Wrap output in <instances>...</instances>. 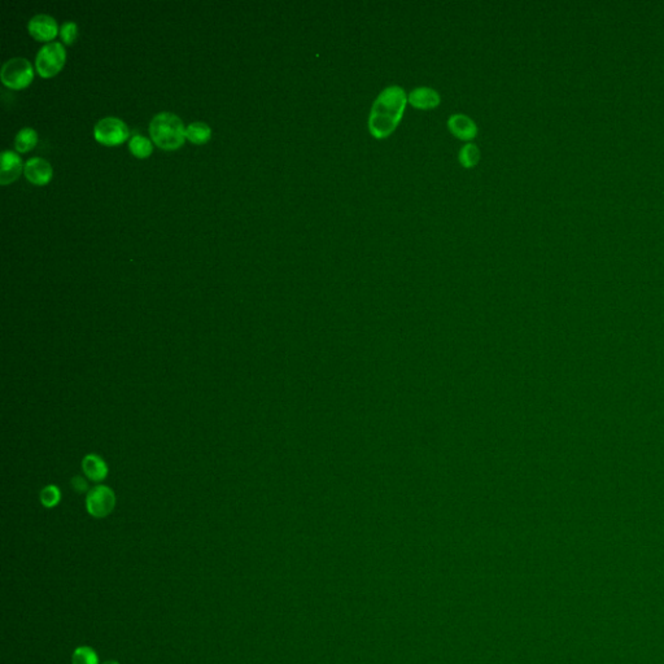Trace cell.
Segmentation results:
<instances>
[{
    "label": "cell",
    "mask_w": 664,
    "mask_h": 664,
    "mask_svg": "<svg viewBox=\"0 0 664 664\" xmlns=\"http://www.w3.org/2000/svg\"><path fill=\"white\" fill-rule=\"evenodd\" d=\"M152 140L164 150H177L186 139V128L181 118L170 113L161 112L152 118L150 123Z\"/></svg>",
    "instance_id": "2"
},
{
    "label": "cell",
    "mask_w": 664,
    "mask_h": 664,
    "mask_svg": "<svg viewBox=\"0 0 664 664\" xmlns=\"http://www.w3.org/2000/svg\"><path fill=\"white\" fill-rule=\"evenodd\" d=\"M38 142V134L31 128H24L17 133L15 139V148L19 152H28L36 147Z\"/></svg>",
    "instance_id": "14"
},
{
    "label": "cell",
    "mask_w": 664,
    "mask_h": 664,
    "mask_svg": "<svg viewBox=\"0 0 664 664\" xmlns=\"http://www.w3.org/2000/svg\"><path fill=\"white\" fill-rule=\"evenodd\" d=\"M21 157L11 150L1 152V167H0V183L8 185L16 181L21 173Z\"/></svg>",
    "instance_id": "9"
},
{
    "label": "cell",
    "mask_w": 664,
    "mask_h": 664,
    "mask_svg": "<svg viewBox=\"0 0 664 664\" xmlns=\"http://www.w3.org/2000/svg\"><path fill=\"white\" fill-rule=\"evenodd\" d=\"M34 72L29 60L24 58H14L6 61L1 66L0 78L1 82L9 87L20 90L28 86L33 81Z\"/></svg>",
    "instance_id": "4"
},
{
    "label": "cell",
    "mask_w": 664,
    "mask_h": 664,
    "mask_svg": "<svg viewBox=\"0 0 664 664\" xmlns=\"http://www.w3.org/2000/svg\"><path fill=\"white\" fill-rule=\"evenodd\" d=\"M24 173L26 175L28 181L42 186L48 183L52 178V166L47 160L42 157H31L24 166Z\"/></svg>",
    "instance_id": "8"
},
{
    "label": "cell",
    "mask_w": 664,
    "mask_h": 664,
    "mask_svg": "<svg viewBox=\"0 0 664 664\" xmlns=\"http://www.w3.org/2000/svg\"><path fill=\"white\" fill-rule=\"evenodd\" d=\"M60 36H61V39L66 42V44H71L76 41V38L78 36V26L77 24L73 21H66L61 28H60Z\"/></svg>",
    "instance_id": "19"
},
{
    "label": "cell",
    "mask_w": 664,
    "mask_h": 664,
    "mask_svg": "<svg viewBox=\"0 0 664 664\" xmlns=\"http://www.w3.org/2000/svg\"><path fill=\"white\" fill-rule=\"evenodd\" d=\"M448 128L453 135L463 140H471L477 137V125L470 117L465 115H453L449 117Z\"/></svg>",
    "instance_id": "11"
},
{
    "label": "cell",
    "mask_w": 664,
    "mask_h": 664,
    "mask_svg": "<svg viewBox=\"0 0 664 664\" xmlns=\"http://www.w3.org/2000/svg\"><path fill=\"white\" fill-rule=\"evenodd\" d=\"M94 137L101 145H121L129 138V129L121 118L104 117L95 125Z\"/></svg>",
    "instance_id": "5"
},
{
    "label": "cell",
    "mask_w": 664,
    "mask_h": 664,
    "mask_svg": "<svg viewBox=\"0 0 664 664\" xmlns=\"http://www.w3.org/2000/svg\"><path fill=\"white\" fill-rule=\"evenodd\" d=\"M129 148H130L131 153L134 156L145 159V157H148L151 155L153 145H152L151 140L148 138L143 137V135L135 133L131 137Z\"/></svg>",
    "instance_id": "15"
},
{
    "label": "cell",
    "mask_w": 664,
    "mask_h": 664,
    "mask_svg": "<svg viewBox=\"0 0 664 664\" xmlns=\"http://www.w3.org/2000/svg\"><path fill=\"white\" fill-rule=\"evenodd\" d=\"M72 487L74 491L77 493H83V492L87 491L88 488V484H87L86 480L82 477H76L72 480Z\"/></svg>",
    "instance_id": "20"
},
{
    "label": "cell",
    "mask_w": 664,
    "mask_h": 664,
    "mask_svg": "<svg viewBox=\"0 0 664 664\" xmlns=\"http://www.w3.org/2000/svg\"><path fill=\"white\" fill-rule=\"evenodd\" d=\"M73 664H99V658L94 649L82 646L73 653Z\"/></svg>",
    "instance_id": "17"
},
{
    "label": "cell",
    "mask_w": 664,
    "mask_h": 664,
    "mask_svg": "<svg viewBox=\"0 0 664 664\" xmlns=\"http://www.w3.org/2000/svg\"><path fill=\"white\" fill-rule=\"evenodd\" d=\"M479 160H480V151H479L477 145L467 143V145H463L461 151H460L461 165L465 166V167H474L479 162Z\"/></svg>",
    "instance_id": "16"
},
{
    "label": "cell",
    "mask_w": 664,
    "mask_h": 664,
    "mask_svg": "<svg viewBox=\"0 0 664 664\" xmlns=\"http://www.w3.org/2000/svg\"><path fill=\"white\" fill-rule=\"evenodd\" d=\"M41 501L46 507H53L58 504L60 501V491L58 487L55 485H48L46 487L42 493H41Z\"/></svg>",
    "instance_id": "18"
},
{
    "label": "cell",
    "mask_w": 664,
    "mask_h": 664,
    "mask_svg": "<svg viewBox=\"0 0 664 664\" xmlns=\"http://www.w3.org/2000/svg\"><path fill=\"white\" fill-rule=\"evenodd\" d=\"M408 96L404 88L388 86L383 90L373 104L368 117V130L376 139H384L398 128L404 115Z\"/></svg>",
    "instance_id": "1"
},
{
    "label": "cell",
    "mask_w": 664,
    "mask_h": 664,
    "mask_svg": "<svg viewBox=\"0 0 664 664\" xmlns=\"http://www.w3.org/2000/svg\"><path fill=\"white\" fill-rule=\"evenodd\" d=\"M440 95L431 87H417L408 96L414 108L433 109L440 104Z\"/></svg>",
    "instance_id": "10"
},
{
    "label": "cell",
    "mask_w": 664,
    "mask_h": 664,
    "mask_svg": "<svg viewBox=\"0 0 664 664\" xmlns=\"http://www.w3.org/2000/svg\"><path fill=\"white\" fill-rule=\"evenodd\" d=\"M28 29L36 39L47 42L58 36V22L52 16L41 14L30 19Z\"/></svg>",
    "instance_id": "7"
},
{
    "label": "cell",
    "mask_w": 664,
    "mask_h": 664,
    "mask_svg": "<svg viewBox=\"0 0 664 664\" xmlns=\"http://www.w3.org/2000/svg\"><path fill=\"white\" fill-rule=\"evenodd\" d=\"M66 58V51L64 46L58 42H48L42 46L38 51L36 58V66L38 73L48 78L60 72L64 66Z\"/></svg>",
    "instance_id": "3"
},
{
    "label": "cell",
    "mask_w": 664,
    "mask_h": 664,
    "mask_svg": "<svg viewBox=\"0 0 664 664\" xmlns=\"http://www.w3.org/2000/svg\"><path fill=\"white\" fill-rule=\"evenodd\" d=\"M87 512L95 518H104L116 506V496L108 487L99 485L88 493L86 499Z\"/></svg>",
    "instance_id": "6"
},
{
    "label": "cell",
    "mask_w": 664,
    "mask_h": 664,
    "mask_svg": "<svg viewBox=\"0 0 664 664\" xmlns=\"http://www.w3.org/2000/svg\"><path fill=\"white\" fill-rule=\"evenodd\" d=\"M82 467L86 474V477L94 482H101L107 477L108 474V467L105 462L101 460L99 455H88L85 457Z\"/></svg>",
    "instance_id": "12"
},
{
    "label": "cell",
    "mask_w": 664,
    "mask_h": 664,
    "mask_svg": "<svg viewBox=\"0 0 664 664\" xmlns=\"http://www.w3.org/2000/svg\"><path fill=\"white\" fill-rule=\"evenodd\" d=\"M212 135V129L205 123H190L186 129V138L195 145H204Z\"/></svg>",
    "instance_id": "13"
},
{
    "label": "cell",
    "mask_w": 664,
    "mask_h": 664,
    "mask_svg": "<svg viewBox=\"0 0 664 664\" xmlns=\"http://www.w3.org/2000/svg\"><path fill=\"white\" fill-rule=\"evenodd\" d=\"M103 664H120V663H118V662H115V660H109V662H105V663H103Z\"/></svg>",
    "instance_id": "21"
}]
</instances>
